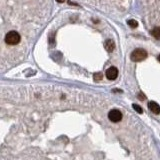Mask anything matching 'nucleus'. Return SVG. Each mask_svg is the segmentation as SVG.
Masks as SVG:
<instances>
[{"mask_svg":"<svg viewBox=\"0 0 160 160\" xmlns=\"http://www.w3.org/2000/svg\"><path fill=\"white\" fill-rule=\"evenodd\" d=\"M20 40H21L20 34L16 31L8 32L5 36V42L7 43L8 45H16L20 42Z\"/></svg>","mask_w":160,"mask_h":160,"instance_id":"f257e3e1","label":"nucleus"},{"mask_svg":"<svg viewBox=\"0 0 160 160\" xmlns=\"http://www.w3.org/2000/svg\"><path fill=\"white\" fill-rule=\"evenodd\" d=\"M146 57H147L146 50H144L142 48H137L135 50H133L130 55V58L133 62H140L145 59Z\"/></svg>","mask_w":160,"mask_h":160,"instance_id":"f03ea898","label":"nucleus"},{"mask_svg":"<svg viewBox=\"0 0 160 160\" xmlns=\"http://www.w3.org/2000/svg\"><path fill=\"white\" fill-rule=\"evenodd\" d=\"M108 118L112 122H119L122 119V113L117 109H112L108 113Z\"/></svg>","mask_w":160,"mask_h":160,"instance_id":"7ed1b4c3","label":"nucleus"},{"mask_svg":"<svg viewBox=\"0 0 160 160\" xmlns=\"http://www.w3.org/2000/svg\"><path fill=\"white\" fill-rule=\"evenodd\" d=\"M105 75H106L107 79L109 80H114L117 78L118 76V70L116 67H110V68H108L106 70V72H105Z\"/></svg>","mask_w":160,"mask_h":160,"instance_id":"20e7f679","label":"nucleus"},{"mask_svg":"<svg viewBox=\"0 0 160 160\" xmlns=\"http://www.w3.org/2000/svg\"><path fill=\"white\" fill-rule=\"evenodd\" d=\"M148 108H149V110H150V111L153 112V113L159 114L160 107H159V105L157 104L156 102H154V101H150V102L148 103Z\"/></svg>","mask_w":160,"mask_h":160,"instance_id":"39448f33","label":"nucleus"},{"mask_svg":"<svg viewBox=\"0 0 160 160\" xmlns=\"http://www.w3.org/2000/svg\"><path fill=\"white\" fill-rule=\"evenodd\" d=\"M105 49L108 51V52H112V51L114 50V48H115V43H114L113 40L111 39H107L106 41H105Z\"/></svg>","mask_w":160,"mask_h":160,"instance_id":"423d86ee","label":"nucleus"},{"mask_svg":"<svg viewBox=\"0 0 160 160\" xmlns=\"http://www.w3.org/2000/svg\"><path fill=\"white\" fill-rule=\"evenodd\" d=\"M151 33H152V35L154 36L156 39H159V38H160V28L159 27H155L154 29L152 30V32H151Z\"/></svg>","mask_w":160,"mask_h":160,"instance_id":"0eeeda50","label":"nucleus"},{"mask_svg":"<svg viewBox=\"0 0 160 160\" xmlns=\"http://www.w3.org/2000/svg\"><path fill=\"white\" fill-rule=\"evenodd\" d=\"M128 22V24H129V26L130 27H132V28H136L138 26V23H137V21L136 20H134V19H130V20H128L127 21Z\"/></svg>","mask_w":160,"mask_h":160,"instance_id":"6e6552de","label":"nucleus"},{"mask_svg":"<svg viewBox=\"0 0 160 160\" xmlns=\"http://www.w3.org/2000/svg\"><path fill=\"white\" fill-rule=\"evenodd\" d=\"M94 80L95 81H100V80H102L103 78V74L101 72H97L96 74H94Z\"/></svg>","mask_w":160,"mask_h":160,"instance_id":"1a4fd4ad","label":"nucleus"},{"mask_svg":"<svg viewBox=\"0 0 160 160\" xmlns=\"http://www.w3.org/2000/svg\"><path fill=\"white\" fill-rule=\"evenodd\" d=\"M132 106H133V109H134V110H136V111H137L138 113H142V112H143V110H142V108L140 107L139 105H137V104H133Z\"/></svg>","mask_w":160,"mask_h":160,"instance_id":"9d476101","label":"nucleus"},{"mask_svg":"<svg viewBox=\"0 0 160 160\" xmlns=\"http://www.w3.org/2000/svg\"><path fill=\"white\" fill-rule=\"evenodd\" d=\"M139 99H141V100H144L145 99V95L143 93H139Z\"/></svg>","mask_w":160,"mask_h":160,"instance_id":"9b49d317","label":"nucleus"},{"mask_svg":"<svg viewBox=\"0 0 160 160\" xmlns=\"http://www.w3.org/2000/svg\"><path fill=\"white\" fill-rule=\"evenodd\" d=\"M57 2H59V3H62V2H64L65 0H56Z\"/></svg>","mask_w":160,"mask_h":160,"instance_id":"f8f14e48","label":"nucleus"}]
</instances>
